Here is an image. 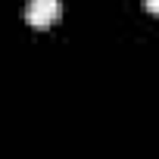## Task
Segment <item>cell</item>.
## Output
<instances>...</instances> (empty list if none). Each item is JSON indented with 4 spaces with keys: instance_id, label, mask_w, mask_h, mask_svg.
Returning <instances> with one entry per match:
<instances>
[{
    "instance_id": "obj_1",
    "label": "cell",
    "mask_w": 159,
    "mask_h": 159,
    "mask_svg": "<svg viewBox=\"0 0 159 159\" xmlns=\"http://www.w3.org/2000/svg\"><path fill=\"white\" fill-rule=\"evenodd\" d=\"M62 7H59V0H28V7H25V22L31 28H50L56 19H59Z\"/></svg>"
},
{
    "instance_id": "obj_2",
    "label": "cell",
    "mask_w": 159,
    "mask_h": 159,
    "mask_svg": "<svg viewBox=\"0 0 159 159\" xmlns=\"http://www.w3.org/2000/svg\"><path fill=\"white\" fill-rule=\"evenodd\" d=\"M143 7H147V13L159 16V0H143Z\"/></svg>"
}]
</instances>
